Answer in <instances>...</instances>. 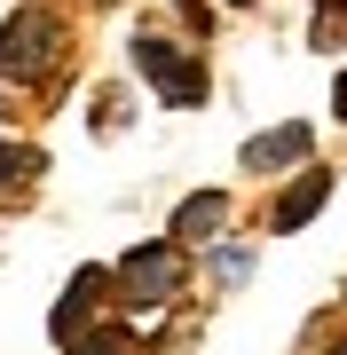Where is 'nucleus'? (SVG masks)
<instances>
[{
	"label": "nucleus",
	"mask_w": 347,
	"mask_h": 355,
	"mask_svg": "<svg viewBox=\"0 0 347 355\" xmlns=\"http://www.w3.org/2000/svg\"><path fill=\"white\" fill-rule=\"evenodd\" d=\"M118 292H127V308H166L181 292V245H134L118 268Z\"/></svg>",
	"instance_id": "1"
},
{
	"label": "nucleus",
	"mask_w": 347,
	"mask_h": 355,
	"mask_svg": "<svg viewBox=\"0 0 347 355\" xmlns=\"http://www.w3.org/2000/svg\"><path fill=\"white\" fill-rule=\"evenodd\" d=\"M134 64H142V79L166 103H206V64H197L190 48H174V40H134Z\"/></svg>",
	"instance_id": "2"
},
{
	"label": "nucleus",
	"mask_w": 347,
	"mask_h": 355,
	"mask_svg": "<svg viewBox=\"0 0 347 355\" xmlns=\"http://www.w3.org/2000/svg\"><path fill=\"white\" fill-rule=\"evenodd\" d=\"M48 55H55V24L39 8H24L8 32H0V71H39Z\"/></svg>",
	"instance_id": "3"
},
{
	"label": "nucleus",
	"mask_w": 347,
	"mask_h": 355,
	"mask_svg": "<svg viewBox=\"0 0 347 355\" xmlns=\"http://www.w3.org/2000/svg\"><path fill=\"white\" fill-rule=\"evenodd\" d=\"M103 268H79V277L64 284V308H55V340L79 347V331H95V308H103Z\"/></svg>",
	"instance_id": "4"
},
{
	"label": "nucleus",
	"mask_w": 347,
	"mask_h": 355,
	"mask_svg": "<svg viewBox=\"0 0 347 355\" xmlns=\"http://www.w3.org/2000/svg\"><path fill=\"white\" fill-rule=\"evenodd\" d=\"M292 158H308V127H276V135H253V142H244V166H253V174L292 166Z\"/></svg>",
	"instance_id": "5"
},
{
	"label": "nucleus",
	"mask_w": 347,
	"mask_h": 355,
	"mask_svg": "<svg viewBox=\"0 0 347 355\" xmlns=\"http://www.w3.org/2000/svg\"><path fill=\"white\" fill-rule=\"evenodd\" d=\"M221 221H229V198H221V190L190 198V205H181V214H174V245H197V237H213Z\"/></svg>",
	"instance_id": "6"
},
{
	"label": "nucleus",
	"mask_w": 347,
	"mask_h": 355,
	"mask_svg": "<svg viewBox=\"0 0 347 355\" xmlns=\"http://www.w3.org/2000/svg\"><path fill=\"white\" fill-rule=\"evenodd\" d=\"M323 198H332V182H323V174H300V182H292V190H284V198H276V229H284V237H292V229H300V221H308V214H316V205H323Z\"/></svg>",
	"instance_id": "7"
},
{
	"label": "nucleus",
	"mask_w": 347,
	"mask_h": 355,
	"mask_svg": "<svg viewBox=\"0 0 347 355\" xmlns=\"http://www.w3.org/2000/svg\"><path fill=\"white\" fill-rule=\"evenodd\" d=\"M24 174H32V150H16V142H0V190H16Z\"/></svg>",
	"instance_id": "8"
},
{
	"label": "nucleus",
	"mask_w": 347,
	"mask_h": 355,
	"mask_svg": "<svg viewBox=\"0 0 347 355\" xmlns=\"http://www.w3.org/2000/svg\"><path fill=\"white\" fill-rule=\"evenodd\" d=\"M71 355H127V331H87Z\"/></svg>",
	"instance_id": "9"
},
{
	"label": "nucleus",
	"mask_w": 347,
	"mask_h": 355,
	"mask_svg": "<svg viewBox=\"0 0 347 355\" xmlns=\"http://www.w3.org/2000/svg\"><path fill=\"white\" fill-rule=\"evenodd\" d=\"M339 111H347V79H339Z\"/></svg>",
	"instance_id": "10"
},
{
	"label": "nucleus",
	"mask_w": 347,
	"mask_h": 355,
	"mask_svg": "<svg viewBox=\"0 0 347 355\" xmlns=\"http://www.w3.org/2000/svg\"><path fill=\"white\" fill-rule=\"evenodd\" d=\"M339 355H347V340H339Z\"/></svg>",
	"instance_id": "11"
}]
</instances>
